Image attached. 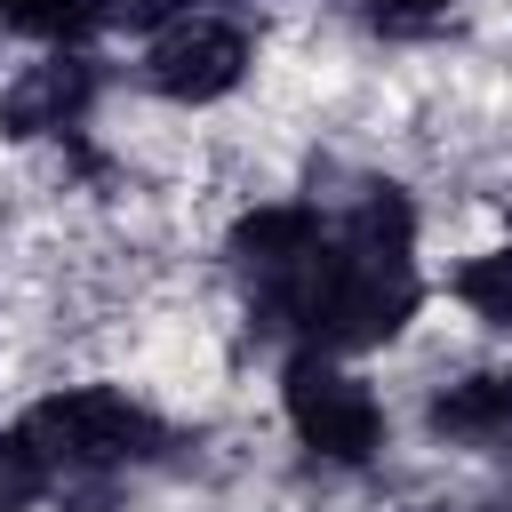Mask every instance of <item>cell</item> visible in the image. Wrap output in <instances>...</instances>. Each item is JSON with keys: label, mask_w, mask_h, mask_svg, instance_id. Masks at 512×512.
Listing matches in <instances>:
<instances>
[{"label": "cell", "mask_w": 512, "mask_h": 512, "mask_svg": "<svg viewBox=\"0 0 512 512\" xmlns=\"http://www.w3.org/2000/svg\"><path fill=\"white\" fill-rule=\"evenodd\" d=\"M224 264L240 280V304L264 336H288L296 352H376L392 344L416 304V200L392 176H360L344 200H264L224 232Z\"/></svg>", "instance_id": "1"}, {"label": "cell", "mask_w": 512, "mask_h": 512, "mask_svg": "<svg viewBox=\"0 0 512 512\" xmlns=\"http://www.w3.org/2000/svg\"><path fill=\"white\" fill-rule=\"evenodd\" d=\"M16 440L48 464V480H112V472H144V464H168L184 448V432L128 400L120 384H72V392H48L16 416Z\"/></svg>", "instance_id": "2"}, {"label": "cell", "mask_w": 512, "mask_h": 512, "mask_svg": "<svg viewBox=\"0 0 512 512\" xmlns=\"http://www.w3.org/2000/svg\"><path fill=\"white\" fill-rule=\"evenodd\" d=\"M280 408H288L296 440H304L320 464L360 472V464H376V448H384V400H376L344 360H328V352H288V360H280Z\"/></svg>", "instance_id": "3"}, {"label": "cell", "mask_w": 512, "mask_h": 512, "mask_svg": "<svg viewBox=\"0 0 512 512\" xmlns=\"http://www.w3.org/2000/svg\"><path fill=\"white\" fill-rule=\"evenodd\" d=\"M248 64H256V32L224 8H184L144 40V88L168 104H216L248 80Z\"/></svg>", "instance_id": "4"}, {"label": "cell", "mask_w": 512, "mask_h": 512, "mask_svg": "<svg viewBox=\"0 0 512 512\" xmlns=\"http://www.w3.org/2000/svg\"><path fill=\"white\" fill-rule=\"evenodd\" d=\"M104 96V64L88 48H48L40 64H24L0 88V136L32 144V136H80L88 112Z\"/></svg>", "instance_id": "5"}, {"label": "cell", "mask_w": 512, "mask_h": 512, "mask_svg": "<svg viewBox=\"0 0 512 512\" xmlns=\"http://www.w3.org/2000/svg\"><path fill=\"white\" fill-rule=\"evenodd\" d=\"M424 424H432V440H448L464 456L512 464V368H472V376L440 384L424 400Z\"/></svg>", "instance_id": "6"}, {"label": "cell", "mask_w": 512, "mask_h": 512, "mask_svg": "<svg viewBox=\"0 0 512 512\" xmlns=\"http://www.w3.org/2000/svg\"><path fill=\"white\" fill-rule=\"evenodd\" d=\"M0 24L48 48H88L112 24V0H0Z\"/></svg>", "instance_id": "7"}, {"label": "cell", "mask_w": 512, "mask_h": 512, "mask_svg": "<svg viewBox=\"0 0 512 512\" xmlns=\"http://www.w3.org/2000/svg\"><path fill=\"white\" fill-rule=\"evenodd\" d=\"M456 304L472 312V320H488V328H512V240L504 248H488V256H472V264H456Z\"/></svg>", "instance_id": "8"}, {"label": "cell", "mask_w": 512, "mask_h": 512, "mask_svg": "<svg viewBox=\"0 0 512 512\" xmlns=\"http://www.w3.org/2000/svg\"><path fill=\"white\" fill-rule=\"evenodd\" d=\"M48 488H56V480H48V464H40L16 432H0V512H32Z\"/></svg>", "instance_id": "9"}, {"label": "cell", "mask_w": 512, "mask_h": 512, "mask_svg": "<svg viewBox=\"0 0 512 512\" xmlns=\"http://www.w3.org/2000/svg\"><path fill=\"white\" fill-rule=\"evenodd\" d=\"M448 8H456V0H360V16H368L376 32H392V40H408V32H432Z\"/></svg>", "instance_id": "10"}, {"label": "cell", "mask_w": 512, "mask_h": 512, "mask_svg": "<svg viewBox=\"0 0 512 512\" xmlns=\"http://www.w3.org/2000/svg\"><path fill=\"white\" fill-rule=\"evenodd\" d=\"M184 8H208V0H112V24H168V16H184Z\"/></svg>", "instance_id": "11"}]
</instances>
